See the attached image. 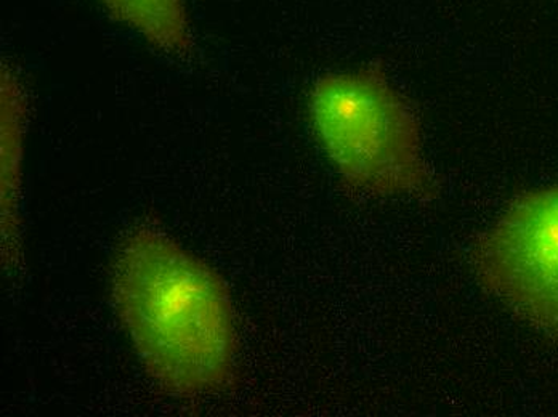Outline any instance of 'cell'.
<instances>
[{
    "instance_id": "obj_5",
    "label": "cell",
    "mask_w": 558,
    "mask_h": 417,
    "mask_svg": "<svg viewBox=\"0 0 558 417\" xmlns=\"http://www.w3.org/2000/svg\"><path fill=\"white\" fill-rule=\"evenodd\" d=\"M111 15L137 30L156 49L185 53L192 44L183 0H100Z\"/></svg>"
},
{
    "instance_id": "obj_4",
    "label": "cell",
    "mask_w": 558,
    "mask_h": 417,
    "mask_svg": "<svg viewBox=\"0 0 558 417\" xmlns=\"http://www.w3.org/2000/svg\"><path fill=\"white\" fill-rule=\"evenodd\" d=\"M19 84L2 76V236L3 256L12 257L19 235L20 171H22L23 110Z\"/></svg>"
},
{
    "instance_id": "obj_3",
    "label": "cell",
    "mask_w": 558,
    "mask_h": 417,
    "mask_svg": "<svg viewBox=\"0 0 558 417\" xmlns=\"http://www.w3.org/2000/svg\"><path fill=\"white\" fill-rule=\"evenodd\" d=\"M488 293L558 335V185L513 199L474 250Z\"/></svg>"
},
{
    "instance_id": "obj_1",
    "label": "cell",
    "mask_w": 558,
    "mask_h": 417,
    "mask_svg": "<svg viewBox=\"0 0 558 417\" xmlns=\"http://www.w3.org/2000/svg\"><path fill=\"white\" fill-rule=\"evenodd\" d=\"M116 311L156 384L175 395L222 390L236 371V321L227 284L166 233L142 229L112 263Z\"/></svg>"
},
{
    "instance_id": "obj_2",
    "label": "cell",
    "mask_w": 558,
    "mask_h": 417,
    "mask_svg": "<svg viewBox=\"0 0 558 417\" xmlns=\"http://www.w3.org/2000/svg\"><path fill=\"white\" fill-rule=\"evenodd\" d=\"M308 108L319 144L350 189L374 198L437 195L416 111L383 71L323 76Z\"/></svg>"
}]
</instances>
